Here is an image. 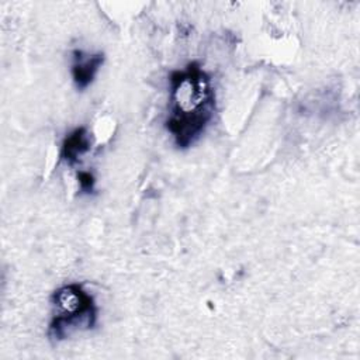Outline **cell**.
I'll use <instances>...</instances> for the list:
<instances>
[{
  "mask_svg": "<svg viewBox=\"0 0 360 360\" xmlns=\"http://www.w3.org/2000/svg\"><path fill=\"white\" fill-rule=\"evenodd\" d=\"M51 304L56 309L48 326L51 340H65L73 332L93 329L97 323L98 307L94 297L79 283L56 288L51 295Z\"/></svg>",
  "mask_w": 360,
  "mask_h": 360,
  "instance_id": "cell-2",
  "label": "cell"
},
{
  "mask_svg": "<svg viewBox=\"0 0 360 360\" xmlns=\"http://www.w3.org/2000/svg\"><path fill=\"white\" fill-rule=\"evenodd\" d=\"M91 149L90 135L86 127H77L69 132L60 146L59 159L69 166L79 163L80 158L84 156Z\"/></svg>",
  "mask_w": 360,
  "mask_h": 360,
  "instance_id": "cell-4",
  "label": "cell"
},
{
  "mask_svg": "<svg viewBox=\"0 0 360 360\" xmlns=\"http://www.w3.org/2000/svg\"><path fill=\"white\" fill-rule=\"evenodd\" d=\"M169 114L165 122L179 149L194 145L215 112V90L210 75L195 60L169 75Z\"/></svg>",
  "mask_w": 360,
  "mask_h": 360,
  "instance_id": "cell-1",
  "label": "cell"
},
{
  "mask_svg": "<svg viewBox=\"0 0 360 360\" xmlns=\"http://www.w3.org/2000/svg\"><path fill=\"white\" fill-rule=\"evenodd\" d=\"M104 63V53H87L82 49H75L72 52V66L70 73L73 83L77 90H86L94 80L97 72Z\"/></svg>",
  "mask_w": 360,
  "mask_h": 360,
  "instance_id": "cell-3",
  "label": "cell"
},
{
  "mask_svg": "<svg viewBox=\"0 0 360 360\" xmlns=\"http://www.w3.org/2000/svg\"><path fill=\"white\" fill-rule=\"evenodd\" d=\"M77 183H79L80 193H83V194H93L94 193L96 177H94V174L91 172L80 170L77 173Z\"/></svg>",
  "mask_w": 360,
  "mask_h": 360,
  "instance_id": "cell-5",
  "label": "cell"
}]
</instances>
